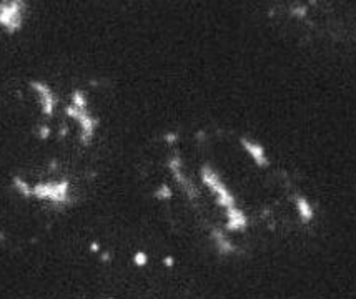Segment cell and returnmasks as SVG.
<instances>
[{
    "label": "cell",
    "mask_w": 356,
    "mask_h": 299,
    "mask_svg": "<svg viewBox=\"0 0 356 299\" xmlns=\"http://www.w3.org/2000/svg\"><path fill=\"white\" fill-rule=\"evenodd\" d=\"M298 209H300V215L305 218L306 221L313 218V208H311L310 203L305 200V198H298Z\"/></svg>",
    "instance_id": "obj_2"
},
{
    "label": "cell",
    "mask_w": 356,
    "mask_h": 299,
    "mask_svg": "<svg viewBox=\"0 0 356 299\" xmlns=\"http://www.w3.org/2000/svg\"><path fill=\"white\" fill-rule=\"evenodd\" d=\"M243 145L246 147V150L250 151V155L253 156L255 160H257L258 165H266V158H265V151H263V148L260 145H255V143H250V141L243 140Z\"/></svg>",
    "instance_id": "obj_1"
}]
</instances>
